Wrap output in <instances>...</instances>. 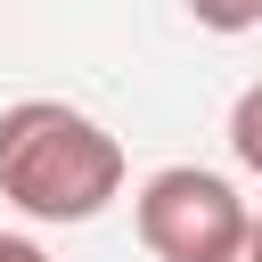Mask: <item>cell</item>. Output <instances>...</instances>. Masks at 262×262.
Masks as SVG:
<instances>
[{
	"label": "cell",
	"mask_w": 262,
	"mask_h": 262,
	"mask_svg": "<svg viewBox=\"0 0 262 262\" xmlns=\"http://www.w3.org/2000/svg\"><path fill=\"white\" fill-rule=\"evenodd\" d=\"M0 196L25 221H98L123 196V139L66 98L0 106Z\"/></svg>",
	"instance_id": "cell-1"
},
{
	"label": "cell",
	"mask_w": 262,
	"mask_h": 262,
	"mask_svg": "<svg viewBox=\"0 0 262 262\" xmlns=\"http://www.w3.org/2000/svg\"><path fill=\"white\" fill-rule=\"evenodd\" d=\"M131 221H139V246H147L156 262H237V246H246V229H254L246 196H237L221 172H205V164H164V172H147Z\"/></svg>",
	"instance_id": "cell-2"
},
{
	"label": "cell",
	"mask_w": 262,
	"mask_h": 262,
	"mask_svg": "<svg viewBox=\"0 0 262 262\" xmlns=\"http://www.w3.org/2000/svg\"><path fill=\"white\" fill-rule=\"evenodd\" d=\"M229 156L262 180V82H246V90H237V106H229Z\"/></svg>",
	"instance_id": "cell-3"
},
{
	"label": "cell",
	"mask_w": 262,
	"mask_h": 262,
	"mask_svg": "<svg viewBox=\"0 0 262 262\" xmlns=\"http://www.w3.org/2000/svg\"><path fill=\"white\" fill-rule=\"evenodd\" d=\"M188 16L205 33H254L262 25V0H188Z\"/></svg>",
	"instance_id": "cell-4"
},
{
	"label": "cell",
	"mask_w": 262,
	"mask_h": 262,
	"mask_svg": "<svg viewBox=\"0 0 262 262\" xmlns=\"http://www.w3.org/2000/svg\"><path fill=\"white\" fill-rule=\"evenodd\" d=\"M0 262H49L33 237H16V229H0Z\"/></svg>",
	"instance_id": "cell-5"
},
{
	"label": "cell",
	"mask_w": 262,
	"mask_h": 262,
	"mask_svg": "<svg viewBox=\"0 0 262 262\" xmlns=\"http://www.w3.org/2000/svg\"><path fill=\"white\" fill-rule=\"evenodd\" d=\"M237 262H262V213H254V229H246V246H237Z\"/></svg>",
	"instance_id": "cell-6"
}]
</instances>
